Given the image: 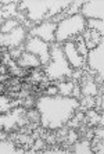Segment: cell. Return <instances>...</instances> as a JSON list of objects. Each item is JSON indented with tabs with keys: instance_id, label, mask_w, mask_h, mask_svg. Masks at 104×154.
<instances>
[{
	"instance_id": "cell-16",
	"label": "cell",
	"mask_w": 104,
	"mask_h": 154,
	"mask_svg": "<svg viewBox=\"0 0 104 154\" xmlns=\"http://www.w3.org/2000/svg\"><path fill=\"white\" fill-rule=\"evenodd\" d=\"M58 88V93L60 96H65V97H71L74 94V89H75V85L72 82H61Z\"/></svg>"
},
{
	"instance_id": "cell-31",
	"label": "cell",
	"mask_w": 104,
	"mask_h": 154,
	"mask_svg": "<svg viewBox=\"0 0 104 154\" xmlns=\"http://www.w3.org/2000/svg\"><path fill=\"white\" fill-rule=\"evenodd\" d=\"M75 139H76V133L71 131V132H69V140H72V142H74Z\"/></svg>"
},
{
	"instance_id": "cell-1",
	"label": "cell",
	"mask_w": 104,
	"mask_h": 154,
	"mask_svg": "<svg viewBox=\"0 0 104 154\" xmlns=\"http://www.w3.org/2000/svg\"><path fill=\"white\" fill-rule=\"evenodd\" d=\"M79 107V100L75 97L46 96L36 101V110L40 114V122L43 128L58 129L68 124Z\"/></svg>"
},
{
	"instance_id": "cell-23",
	"label": "cell",
	"mask_w": 104,
	"mask_h": 154,
	"mask_svg": "<svg viewBox=\"0 0 104 154\" xmlns=\"http://www.w3.org/2000/svg\"><path fill=\"white\" fill-rule=\"evenodd\" d=\"M22 89V83H21V79H13L11 78L10 83H8V90L11 92H18V90Z\"/></svg>"
},
{
	"instance_id": "cell-5",
	"label": "cell",
	"mask_w": 104,
	"mask_h": 154,
	"mask_svg": "<svg viewBox=\"0 0 104 154\" xmlns=\"http://www.w3.org/2000/svg\"><path fill=\"white\" fill-rule=\"evenodd\" d=\"M26 124H28V118H26V111L24 107H17L13 111L0 115V129H3L6 132L15 131L17 128Z\"/></svg>"
},
{
	"instance_id": "cell-17",
	"label": "cell",
	"mask_w": 104,
	"mask_h": 154,
	"mask_svg": "<svg viewBox=\"0 0 104 154\" xmlns=\"http://www.w3.org/2000/svg\"><path fill=\"white\" fill-rule=\"evenodd\" d=\"M86 28L97 31L101 36L104 35V22L101 20H86Z\"/></svg>"
},
{
	"instance_id": "cell-18",
	"label": "cell",
	"mask_w": 104,
	"mask_h": 154,
	"mask_svg": "<svg viewBox=\"0 0 104 154\" xmlns=\"http://www.w3.org/2000/svg\"><path fill=\"white\" fill-rule=\"evenodd\" d=\"M81 89H82V93L85 96H94V94H97V85L93 81H86Z\"/></svg>"
},
{
	"instance_id": "cell-15",
	"label": "cell",
	"mask_w": 104,
	"mask_h": 154,
	"mask_svg": "<svg viewBox=\"0 0 104 154\" xmlns=\"http://www.w3.org/2000/svg\"><path fill=\"white\" fill-rule=\"evenodd\" d=\"M15 153H24V150H18L15 146L7 140H0V154H15Z\"/></svg>"
},
{
	"instance_id": "cell-8",
	"label": "cell",
	"mask_w": 104,
	"mask_h": 154,
	"mask_svg": "<svg viewBox=\"0 0 104 154\" xmlns=\"http://www.w3.org/2000/svg\"><path fill=\"white\" fill-rule=\"evenodd\" d=\"M25 39H26V31L24 26L20 25L8 33H0V47L11 50L14 47H20Z\"/></svg>"
},
{
	"instance_id": "cell-29",
	"label": "cell",
	"mask_w": 104,
	"mask_h": 154,
	"mask_svg": "<svg viewBox=\"0 0 104 154\" xmlns=\"http://www.w3.org/2000/svg\"><path fill=\"white\" fill-rule=\"evenodd\" d=\"M6 139H7V132L0 129V140H6Z\"/></svg>"
},
{
	"instance_id": "cell-6",
	"label": "cell",
	"mask_w": 104,
	"mask_h": 154,
	"mask_svg": "<svg viewBox=\"0 0 104 154\" xmlns=\"http://www.w3.org/2000/svg\"><path fill=\"white\" fill-rule=\"evenodd\" d=\"M25 51L35 54L40 60V64L46 65L50 61V45L39 38H28L24 46Z\"/></svg>"
},
{
	"instance_id": "cell-27",
	"label": "cell",
	"mask_w": 104,
	"mask_h": 154,
	"mask_svg": "<svg viewBox=\"0 0 104 154\" xmlns=\"http://www.w3.org/2000/svg\"><path fill=\"white\" fill-rule=\"evenodd\" d=\"M21 54H22V49H21V47H18V49H15V50H14V49H11V50H10V56L13 58H18Z\"/></svg>"
},
{
	"instance_id": "cell-19",
	"label": "cell",
	"mask_w": 104,
	"mask_h": 154,
	"mask_svg": "<svg viewBox=\"0 0 104 154\" xmlns=\"http://www.w3.org/2000/svg\"><path fill=\"white\" fill-rule=\"evenodd\" d=\"M15 106V103H11L7 96H0V114H6L11 111V108Z\"/></svg>"
},
{
	"instance_id": "cell-2",
	"label": "cell",
	"mask_w": 104,
	"mask_h": 154,
	"mask_svg": "<svg viewBox=\"0 0 104 154\" xmlns=\"http://www.w3.org/2000/svg\"><path fill=\"white\" fill-rule=\"evenodd\" d=\"M71 0H28L18 3L20 10L26 11L31 21L42 22L43 20L56 17L71 6Z\"/></svg>"
},
{
	"instance_id": "cell-20",
	"label": "cell",
	"mask_w": 104,
	"mask_h": 154,
	"mask_svg": "<svg viewBox=\"0 0 104 154\" xmlns=\"http://www.w3.org/2000/svg\"><path fill=\"white\" fill-rule=\"evenodd\" d=\"M76 42H78V45H75V47H76V51H78L81 56L83 57V60L86 61V58H87V47H86V45H85V40H83V38H82V35H78V38H76Z\"/></svg>"
},
{
	"instance_id": "cell-11",
	"label": "cell",
	"mask_w": 104,
	"mask_h": 154,
	"mask_svg": "<svg viewBox=\"0 0 104 154\" xmlns=\"http://www.w3.org/2000/svg\"><path fill=\"white\" fill-rule=\"evenodd\" d=\"M63 51H64V56L68 61V64L71 68H82L86 61L83 60V57L81 54L76 51V47H75V43L74 42H67L63 47Z\"/></svg>"
},
{
	"instance_id": "cell-24",
	"label": "cell",
	"mask_w": 104,
	"mask_h": 154,
	"mask_svg": "<svg viewBox=\"0 0 104 154\" xmlns=\"http://www.w3.org/2000/svg\"><path fill=\"white\" fill-rule=\"evenodd\" d=\"M26 118H28V122L33 121V119L36 122H40V114L38 110H28L26 111Z\"/></svg>"
},
{
	"instance_id": "cell-9",
	"label": "cell",
	"mask_w": 104,
	"mask_h": 154,
	"mask_svg": "<svg viewBox=\"0 0 104 154\" xmlns=\"http://www.w3.org/2000/svg\"><path fill=\"white\" fill-rule=\"evenodd\" d=\"M81 13L85 20H104V0H90L85 2L81 7Z\"/></svg>"
},
{
	"instance_id": "cell-25",
	"label": "cell",
	"mask_w": 104,
	"mask_h": 154,
	"mask_svg": "<svg viewBox=\"0 0 104 154\" xmlns=\"http://www.w3.org/2000/svg\"><path fill=\"white\" fill-rule=\"evenodd\" d=\"M87 117L90 118L89 122H90V124H93V125H94V124H99L100 121H103V117H100V115L97 114L96 111H89V112H87Z\"/></svg>"
},
{
	"instance_id": "cell-12",
	"label": "cell",
	"mask_w": 104,
	"mask_h": 154,
	"mask_svg": "<svg viewBox=\"0 0 104 154\" xmlns=\"http://www.w3.org/2000/svg\"><path fill=\"white\" fill-rule=\"evenodd\" d=\"M17 65L21 67V68H39L40 65V60L36 57L35 54L28 53V51H22V54L17 58Z\"/></svg>"
},
{
	"instance_id": "cell-14",
	"label": "cell",
	"mask_w": 104,
	"mask_h": 154,
	"mask_svg": "<svg viewBox=\"0 0 104 154\" xmlns=\"http://www.w3.org/2000/svg\"><path fill=\"white\" fill-rule=\"evenodd\" d=\"M17 2H13V3L4 4L3 7L0 8V22H3V18H7L10 20V15L17 14Z\"/></svg>"
},
{
	"instance_id": "cell-7",
	"label": "cell",
	"mask_w": 104,
	"mask_h": 154,
	"mask_svg": "<svg viewBox=\"0 0 104 154\" xmlns=\"http://www.w3.org/2000/svg\"><path fill=\"white\" fill-rule=\"evenodd\" d=\"M87 64L92 71L99 74V81L103 82L104 78V40H101L94 49L87 51Z\"/></svg>"
},
{
	"instance_id": "cell-32",
	"label": "cell",
	"mask_w": 104,
	"mask_h": 154,
	"mask_svg": "<svg viewBox=\"0 0 104 154\" xmlns=\"http://www.w3.org/2000/svg\"><path fill=\"white\" fill-rule=\"evenodd\" d=\"M43 146V142H42V140H38V142H36V147H42Z\"/></svg>"
},
{
	"instance_id": "cell-30",
	"label": "cell",
	"mask_w": 104,
	"mask_h": 154,
	"mask_svg": "<svg viewBox=\"0 0 104 154\" xmlns=\"http://www.w3.org/2000/svg\"><path fill=\"white\" fill-rule=\"evenodd\" d=\"M4 90H6V85L0 82V96H2V94L4 93Z\"/></svg>"
},
{
	"instance_id": "cell-28",
	"label": "cell",
	"mask_w": 104,
	"mask_h": 154,
	"mask_svg": "<svg viewBox=\"0 0 104 154\" xmlns=\"http://www.w3.org/2000/svg\"><path fill=\"white\" fill-rule=\"evenodd\" d=\"M8 72V68L6 67L4 64H0V75H3V74H7Z\"/></svg>"
},
{
	"instance_id": "cell-26",
	"label": "cell",
	"mask_w": 104,
	"mask_h": 154,
	"mask_svg": "<svg viewBox=\"0 0 104 154\" xmlns=\"http://www.w3.org/2000/svg\"><path fill=\"white\" fill-rule=\"evenodd\" d=\"M57 94H58L57 86H49L46 89V96H57Z\"/></svg>"
},
{
	"instance_id": "cell-33",
	"label": "cell",
	"mask_w": 104,
	"mask_h": 154,
	"mask_svg": "<svg viewBox=\"0 0 104 154\" xmlns=\"http://www.w3.org/2000/svg\"><path fill=\"white\" fill-rule=\"evenodd\" d=\"M2 7H3V3H0V8H2Z\"/></svg>"
},
{
	"instance_id": "cell-21",
	"label": "cell",
	"mask_w": 104,
	"mask_h": 154,
	"mask_svg": "<svg viewBox=\"0 0 104 154\" xmlns=\"http://www.w3.org/2000/svg\"><path fill=\"white\" fill-rule=\"evenodd\" d=\"M17 26H20V22H18L17 20L10 18V20H6V21L3 22V25H2V28H0V32L2 33H8V32H11L13 29L17 28Z\"/></svg>"
},
{
	"instance_id": "cell-10",
	"label": "cell",
	"mask_w": 104,
	"mask_h": 154,
	"mask_svg": "<svg viewBox=\"0 0 104 154\" xmlns=\"http://www.w3.org/2000/svg\"><path fill=\"white\" fill-rule=\"evenodd\" d=\"M56 26H57V24H54V22H42L39 25L31 28V31H29V33H26V36L28 38H39L46 43H53Z\"/></svg>"
},
{
	"instance_id": "cell-4",
	"label": "cell",
	"mask_w": 104,
	"mask_h": 154,
	"mask_svg": "<svg viewBox=\"0 0 104 154\" xmlns=\"http://www.w3.org/2000/svg\"><path fill=\"white\" fill-rule=\"evenodd\" d=\"M85 31H86V20L78 13L58 22L54 32V42H65L71 36L82 35Z\"/></svg>"
},
{
	"instance_id": "cell-22",
	"label": "cell",
	"mask_w": 104,
	"mask_h": 154,
	"mask_svg": "<svg viewBox=\"0 0 104 154\" xmlns=\"http://www.w3.org/2000/svg\"><path fill=\"white\" fill-rule=\"evenodd\" d=\"M74 153L78 154H90L92 153V149H90V143L87 140L85 142H81V143L75 144V149H74Z\"/></svg>"
},
{
	"instance_id": "cell-3",
	"label": "cell",
	"mask_w": 104,
	"mask_h": 154,
	"mask_svg": "<svg viewBox=\"0 0 104 154\" xmlns=\"http://www.w3.org/2000/svg\"><path fill=\"white\" fill-rule=\"evenodd\" d=\"M43 74L49 81H56L64 76H72V68L65 58L63 47H60L58 45L50 46V61L44 65Z\"/></svg>"
},
{
	"instance_id": "cell-13",
	"label": "cell",
	"mask_w": 104,
	"mask_h": 154,
	"mask_svg": "<svg viewBox=\"0 0 104 154\" xmlns=\"http://www.w3.org/2000/svg\"><path fill=\"white\" fill-rule=\"evenodd\" d=\"M82 38H83V40H85V45H86L87 50L94 49V47H96L97 45L103 40V36L97 32V31H93V29H92V31H86V32H83Z\"/></svg>"
}]
</instances>
